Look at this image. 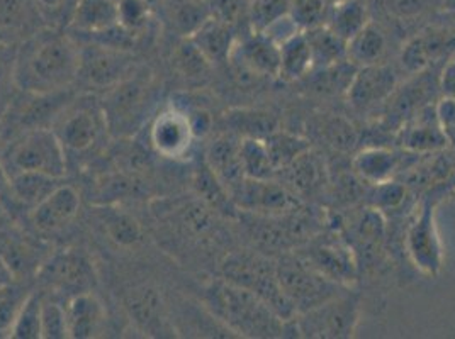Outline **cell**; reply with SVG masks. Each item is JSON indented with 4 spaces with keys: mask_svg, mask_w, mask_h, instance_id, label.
Wrapping results in <instances>:
<instances>
[{
    "mask_svg": "<svg viewBox=\"0 0 455 339\" xmlns=\"http://www.w3.org/2000/svg\"><path fill=\"white\" fill-rule=\"evenodd\" d=\"M80 70V48L74 39L39 33L16 50L18 89L33 95H57L68 89Z\"/></svg>",
    "mask_w": 455,
    "mask_h": 339,
    "instance_id": "obj_1",
    "label": "cell"
},
{
    "mask_svg": "<svg viewBox=\"0 0 455 339\" xmlns=\"http://www.w3.org/2000/svg\"><path fill=\"white\" fill-rule=\"evenodd\" d=\"M203 304L209 316L235 338H285V319L264 299L240 285L216 279L204 287Z\"/></svg>",
    "mask_w": 455,
    "mask_h": 339,
    "instance_id": "obj_2",
    "label": "cell"
},
{
    "mask_svg": "<svg viewBox=\"0 0 455 339\" xmlns=\"http://www.w3.org/2000/svg\"><path fill=\"white\" fill-rule=\"evenodd\" d=\"M361 322V294L345 288L339 296L322 302L285 320V338L350 339Z\"/></svg>",
    "mask_w": 455,
    "mask_h": 339,
    "instance_id": "obj_3",
    "label": "cell"
},
{
    "mask_svg": "<svg viewBox=\"0 0 455 339\" xmlns=\"http://www.w3.org/2000/svg\"><path fill=\"white\" fill-rule=\"evenodd\" d=\"M153 94L152 78L145 75L132 74L111 87L100 104L108 131L117 138L138 131L145 119H148Z\"/></svg>",
    "mask_w": 455,
    "mask_h": 339,
    "instance_id": "obj_4",
    "label": "cell"
},
{
    "mask_svg": "<svg viewBox=\"0 0 455 339\" xmlns=\"http://www.w3.org/2000/svg\"><path fill=\"white\" fill-rule=\"evenodd\" d=\"M277 280L294 316L339 296L345 288L324 277L299 253L284 255L277 264Z\"/></svg>",
    "mask_w": 455,
    "mask_h": 339,
    "instance_id": "obj_5",
    "label": "cell"
},
{
    "mask_svg": "<svg viewBox=\"0 0 455 339\" xmlns=\"http://www.w3.org/2000/svg\"><path fill=\"white\" fill-rule=\"evenodd\" d=\"M9 177L20 171H39L57 178L67 173V151L57 132L46 128H35L24 132L0 160Z\"/></svg>",
    "mask_w": 455,
    "mask_h": 339,
    "instance_id": "obj_6",
    "label": "cell"
},
{
    "mask_svg": "<svg viewBox=\"0 0 455 339\" xmlns=\"http://www.w3.org/2000/svg\"><path fill=\"white\" fill-rule=\"evenodd\" d=\"M221 279L257 294L283 319L294 318V311L279 287L277 266L266 256L250 253L229 255L221 264Z\"/></svg>",
    "mask_w": 455,
    "mask_h": 339,
    "instance_id": "obj_7",
    "label": "cell"
},
{
    "mask_svg": "<svg viewBox=\"0 0 455 339\" xmlns=\"http://www.w3.org/2000/svg\"><path fill=\"white\" fill-rule=\"evenodd\" d=\"M436 206L438 195L432 190L423 197L417 216L408 225L404 245L411 264L425 277L435 279L443 266V245L436 226Z\"/></svg>",
    "mask_w": 455,
    "mask_h": 339,
    "instance_id": "obj_8",
    "label": "cell"
},
{
    "mask_svg": "<svg viewBox=\"0 0 455 339\" xmlns=\"http://www.w3.org/2000/svg\"><path fill=\"white\" fill-rule=\"evenodd\" d=\"M299 255L318 272H322L324 277L341 287L352 288L359 279V258L341 234L340 229L322 233L320 236L313 238Z\"/></svg>",
    "mask_w": 455,
    "mask_h": 339,
    "instance_id": "obj_9",
    "label": "cell"
},
{
    "mask_svg": "<svg viewBox=\"0 0 455 339\" xmlns=\"http://www.w3.org/2000/svg\"><path fill=\"white\" fill-rule=\"evenodd\" d=\"M39 280L58 292H92L95 282L94 264L87 255L76 249H63L52 255L38 270Z\"/></svg>",
    "mask_w": 455,
    "mask_h": 339,
    "instance_id": "obj_10",
    "label": "cell"
},
{
    "mask_svg": "<svg viewBox=\"0 0 455 339\" xmlns=\"http://www.w3.org/2000/svg\"><path fill=\"white\" fill-rule=\"evenodd\" d=\"M132 61L124 53V48L109 44H92L80 50V70L78 76H84L87 83L111 89L121 80L132 75Z\"/></svg>",
    "mask_w": 455,
    "mask_h": 339,
    "instance_id": "obj_11",
    "label": "cell"
},
{
    "mask_svg": "<svg viewBox=\"0 0 455 339\" xmlns=\"http://www.w3.org/2000/svg\"><path fill=\"white\" fill-rule=\"evenodd\" d=\"M235 206L250 214L281 216L285 210L294 208L298 202L285 189L272 182L270 178L259 180L243 177L233 189L229 190Z\"/></svg>",
    "mask_w": 455,
    "mask_h": 339,
    "instance_id": "obj_12",
    "label": "cell"
},
{
    "mask_svg": "<svg viewBox=\"0 0 455 339\" xmlns=\"http://www.w3.org/2000/svg\"><path fill=\"white\" fill-rule=\"evenodd\" d=\"M229 59L250 75L279 76L281 70L279 43L259 31H250L248 36L238 39Z\"/></svg>",
    "mask_w": 455,
    "mask_h": 339,
    "instance_id": "obj_13",
    "label": "cell"
},
{
    "mask_svg": "<svg viewBox=\"0 0 455 339\" xmlns=\"http://www.w3.org/2000/svg\"><path fill=\"white\" fill-rule=\"evenodd\" d=\"M194 139L189 117L184 109L172 106L153 119L150 141L158 154L167 158L186 156Z\"/></svg>",
    "mask_w": 455,
    "mask_h": 339,
    "instance_id": "obj_14",
    "label": "cell"
},
{
    "mask_svg": "<svg viewBox=\"0 0 455 339\" xmlns=\"http://www.w3.org/2000/svg\"><path fill=\"white\" fill-rule=\"evenodd\" d=\"M398 87V75L387 65L362 67L348 83V100L357 109H371L391 99Z\"/></svg>",
    "mask_w": 455,
    "mask_h": 339,
    "instance_id": "obj_15",
    "label": "cell"
},
{
    "mask_svg": "<svg viewBox=\"0 0 455 339\" xmlns=\"http://www.w3.org/2000/svg\"><path fill=\"white\" fill-rule=\"evenodd\" d=\"M102 130H108L102 109L80 106L60 119L55 132L65 151L85 153L97 143Z\"/></svg>",
    "mask_w": 455,
    "mask_h": 339,
    "instance_id": "obj_16",
    "label": "cell"
},
{
    "mask_svg": "<svg viewBox=\"0 0 455 339\" xmlns=\"http://www.w3.org/2000/svg\"><path fill=\"white\" fill-rule=\"evenodd\" d=\"M399 143L406 153L432 154L447 146V139L438 124L435 106L419 107L399 130Z\"/></svg>",
    "mask_w": 455,
    "mask_h": 339,
    "instance_id": "obj_17",
    "label": "cell"
},
{
    "mask_svg": "<svg viewBox=\"0 0 455 339\" xmlns=\"http://www.w3.org/2000/svg\"><path fill=\"white\" fill-rule=\"evenodd\" d=\"M80 209V195L72 185H60L31 210V221L39 231L53 233L68 226Z\"/></svg>",
    "mask_w": 455,
    "mask_h": 339,
    "instance_id": "obj_18",
    "label": "cell"
},
{
    "mask_svg": "<svg viewBox=\"0 0 455 339\" xmlns=\"http://www.w3.org/2000/svg\"><path fill=\"white\" fill-rule=\"evenodd\" d=\"M455 39L443 29H428L410 39L401 53L403 68L410 74L423 72L430 63L445 55L447 48H454Z\"/></svg>",
    "mask_w": 455,
    "mask_h": 339,
    "instance_id": "obj_19",
    "label": "cell"
},
{
    "mask_svg": "<svg viewBox=\"0 0 455 339\" xmlns=\"http://www.w3.org/2000/svg\"><path fill=\"white\" fill-rule=\"evenodd\" d=\"M242 138L229 132L218 136L206 151V163L218 178L227 185L228 190L233 189L245 175L242 167Z\"/></svg>",
    "mask_w": 455,
    "mask_h": 339,
    "instance_id": "obj_20",
    "label": "cell"
},
{
    "mask_svg": "<svg viewBox=\"0 0 455 339\" xmlns=\"http://www.w3.org/2000/svg\"><path fill=\"white\" fill-rule=\"evenodd\" d=\"M0 256L12 272L14 279L38 273L41 264H44L38 248L11 225L0 229Z\"/></svg>",
    "mask_w": 455,
    "mask_h": 339,
    "instance_id": "obj_21",
    "label": "cell"
},
{
    "mask_svg": "<svg viewBox=\"0 0 455 339\" xmlns=\"http://www.w3.org/2000/svg\"><path fill=\"white\" fill-rule=\"evenodd\" d=\"M340 231L357 256L361 251L365 258L378 256L386 236V221L379 209H363L357 217L350 221V226L347 229L340 227Z\"/></svg>",
    "mask_w": 455,
    "mask_h": 339,
    "instance_id": "obj_22",
    "label": "cell"
},
{
    "mask_svg": "<svg viewBox=\"0 0 455 339\" xmlns=\"http://www.w3.org/2000/svg\"><path fill=\"white\" fill-rule=\"evenodd\" d=\"M67 309L68 338L91 339L97 336L106 320V312L100 301L92 292L72 296Z\"/></svg>",
    "mask_w": 455,
    "mask_h": 339,
    "instance_id": "obj_23",
    "label": "cell"
},
{
    "mask_svg": "<svg viewBox=\"0 0 455 339\" xmlns=\"http://www.w3.org/2000/svg\"><path fill=\"white\" fill-rule=\"evenodd\" d=\"M121 0H76L72 26L89 35H100L121 26Z\"/></svg>",
    "mask_w": 455,
    "mask_h": 339,
    "instance_id": "obj_24",
    "label": "cell"
},
{
    "mask_svg": "<svg viewBox=\"0 0 455 339\" xmlns=\"http://www.w3.org/2000/svg\"><path fill=\"white\" fill-rule=\"evenodd\" d=\"M403 165L401 153L382 146H371L362 150L352 162L357 177L372 185L395 180Z\"/></svg>",
    "mask_w": 455,
    "mask_h": 339,
    "instance_id": "obj_25",
    "label": "cell"
},
{
    "mask_svg": "<svg viewBox=\"0 0 455 339\" xmlns=\"http://www.w3.org/2000/svg\"><path fill=\"white\" fill-rule=\"evenodd\" d=\"M164 20L180 38H192L209 20L206 0H160Z\"/></svg>",
    "mask_w": 455,
    "mask_h": 339,
    "instance_id": "obj_26",
    "label": "cell"
},
{
    "mask_svg": "<svg viewBox=\"0 0 455 339\" xmlns=\"http://www.w3.org/2000/svg\"><path fill=\"white\" fill-rule=\"evenodd\" d=\"M189 39L206 57L209 63L228 61L236 41H238L236 28H231L228 24L211 20V18Z\"/></svg>",
    "mask_w": 455,
    "mask_h": 339,
    "instance_id": "obj_27",
    "label": "cell"
},
{
    "mask_svg": "<svg viewBox=\"0 0 455 339\" xmlns=\"http://www.w3.org/2000/svg\"><path fill=\"white\" fill-rule=\"evenodd\" d=\"M369 22V0H337L330 7L326 26L343 41H348L361 33Z\"/></svg>",
    "mask_w": 455,
    "mask_h": 339,
    "instance_id": "obj_28",
    "label": "cell"
},
{
    "mask_svg": "<svg viewBox=\"0 0 455 339\" xmlns=\"http://www.w3.org/2000/svg\"><path fill=\"white\" fill-rule=\"evenodd\" d=\"M61 178L39 173V171H20L11 175L9 192L20 206L33 209L43 202L53 190L60 187Z\"/></svg>",
    "mask_w": 455,
    "mask_h": 339,
    "instance_id": "obj_29",
    "label": "cell"
},
{
    "mask_svg": "<svg viewBox=\"0 0 455 339\" xmlns=\"http://www.w3.org/2000/svg\"><path fill=\"white\" fill-rule=\"evenodd\" d=\"M313 55V68L328 70L347 59V41L335 35L326 24L304 31Z\"/></svg>",
    "mask_w": 455,
    "mask_h": 339,
    "instance_id": "obj_30",
    "label": "cell"
},
{
    "mask_svg": "<svg viewBox=\"0 0 455 339\" xmlns=\"http://www.w3.org/2000/svg\"><path fill=\"white\" fill-rule=\"evenodd\" d=\"M126 309L143 331H156L164 326V304L152 287H138L126 296Z\"/></svg>",
    "mask_w": 455,
    "mask_h": 339,
    "instance_id": "obj_31",
    "label": "cell"
},
{
    "mask_svg": "<svg viewBox=\"0 0 455 339\" xmlns=\"http://www.w3.org/2000/svg\"><path fill=\"white\" fill-rule=\"evenodd\" d=\"M281 70L284 80H298L313 70V55L304 31H296L279 43Z\"/></svg>",
    "mask_w": 455,
    "mask_h": 339,
    "instance_id": "obj_32",
    "label": "cell"
},
{
    "mask_svg": "<svg viewBox=\"0 0 455 339\" xmlns=\"http://www.w3.org/2000/svg\"><path fill=\"white\" fill-rule=\"evenodd\" d=\"M386 53V36L379 26L369 22L361 33L347 41V61L355 67H369L379 63Z\"/></svg>",
    "mask_w": 455,
    "mask_h": 339,
    "instance_id": "obj_33",
    "label": "cell"
},
{
    "mask_svg": "<svg viewBox=\"0 0 455 339\" xmlns=\"http://www.w3.org/2000/svg\"><path fill=\"white\" fill-rule=\"evenodd\" d=\"M194 187L212 210L228 216V217H233L236 214L238 208L235 206L229 190L218 178V175L209 169L206 160L194 173Z\"/></svg>",
    "mask_w": 455,
    "mask_h": 339,
    "instance_id": "obj_34",
    "label": "cell"
},
{
    "mask_svg": "<svg viewBox=\"0 0 455 339\" xmlns=\"http://www.w3.org/2000/svg\"><path fill=\"white\" fill-rule=\"evenodd\" d=\"M242 167L248 178L267 180L277 171L267 150L266 141L259 138H242Z\"/></svg>",
    "mask_w": 455,
    "mask_h": 339,
    "instance_id": "obj_35",
    "label": "cell"
},
{
    "mask_svg": "<svg viewBox=\"0 0 455 339\" xmlns=\"http://www.w3.org/2000/svg\"><path fill=\"white\" fill-rule=\"evenodd\" d=\"M227 122L231 132L240 138L266 139L277 128L274 115L260 111H233L227 114Z\"/></svg>",
    "mask_w": 455,
    "mask_h": 339,
    "instance_id": "obj_36",
    "label": "cell"
},
{
    "mask_svg": "<svg viewBox=\"0 0 455 339\" xmlns=\"http://www.w3.org/2000/svg\"><path fill=\"white\" fill-rule=\"evenodd\" d=\"M292 0H250L248 26L250 31L264 33L275 22L289 18Z\"/></svg>",
    "mask_w": 455,
    "mask_h": 339,
    "instance_id": "obj_37",
    "label": "cell"
},
{
    "mask_svg": "<svg viewBox=\"0 0 455 339\" xmlns=\"http://www.w3.org/2000/svg\"><path fill=\"white\" fill-rule=\"evenodd\" d=\"M264 141L275 170L289 167L294 160H298L301 154L309 150V145L306 139L287 132L274 131L268 134Z\"/></svg>",
    "mask_w": 455,
    "mask_h": 339,
    "instance_id": "obj_38",
    "label": "cell"
},
{
    "mask_svg": "<svg viewBox=\"0 0 455 339\" xmlns=\"http://www.w3.org/2000/svg\"><path fill=\"white\" fill-rule=\"evenodd\" d=\"M41 304L43 301L38 294H28L12 326L11 338L41 339Z\"/></svg>",
    "mask_w": 455,
    "mask_h": 339,
    "instance_id": "obj_39",
    "label": "cell"
},
{
    "mask_svg": "<svg viewBox=\"0 0 455 339\" xmlns=\"http://www.w3.org/2000/svg\"><path fill=\"white\" fill-rule=\"evenodd\" d=\"M331 2L330 0H292L289 18L301 31L326 24Z\"/></svg>",
    "mask_w": 455,
    "mask_h": 339,
    "instance_id": "obj_40",
    "label": "cell"
},
{
    "mask_svg": "<svg viewBox=\"0 0 455 339\" xmlns=\"http://www.w3.org/2000/svg\"><path fill=\"white\" fill-rule=\"evenodd\" d=\"M106 231L114 243L121 246H133L141 240V227L138 221L126 212L111 210L106 216Z\"/></svg>",
    "mask_w": 455,
    "mask_h": 339,
    "instance_id": "obj_41",
    "label": "cell"
},
{
    "mask_svg": "<svg viewBox=\"0 0 455 339\" xmlns=\"http://www.w3.org/2000/svg\"><path fill=\"white\" fill-rule=\"evenodd\" d=\"M14 89H18L16 83V50L12 46L0 43V114L5 113Z\"/></svg>",
    "mask_w": 455,
    "mask_h": 339,
    "instance_id": "obj_42",
    "label": "cell"
},
{
    "mask_svg": "<svg viewBox=\"0 0 455 339\" xmlns=\"http://www.w3.org/2000/svg\"><path fill=\"white\" fill-rule=\"evenodd\" d=\"M68 338L67 309L57 302L41 304V339Z\"/></svg>",
    "mask_w": 455,
    "mask_h": 339,
    "instance_id": "obj_43",
    "label": "cell"
},
{
    "mask_svg": "<svg viewBox=\"0 0 455 339\" xmlns=\"http://www.w3.org/2000/svg\"><path fill=\"white\" fill-rule=\"evenodd\" d=\"M206 4L211 20H220L231 28L248 22L250 0H206Z\"/></svg>",
    "mask_w": 455,
    "mask_h": 339,
    "instance_id": "obj_44",
    "label": "cell"
},
{
    "mask_svg": "<svg viewBox=\"0 0 455 339\" xmlns=\"http://www.w3.org/2000/svg\"><path fill=\"white\" fill-rule=\"evenodd\" d=\"M28 296H20L11 285L0 288V338H11L12 326L18 319L20 307Z\"/></svg>",
    "mask_w": 455,
    "mask_h": 339,
    "instance_id": "obj_45",
    "label": "cell"
},
{
    "mask_svg": "<svg viewBox=\"0 0 455 339\" xmlns=\"http://www.w3.org/2000/svg\"><path fill=\"white\" fill-rule=\"evenodd\" d=\"M175 65L186 76H201L206 74L211 63L197 50V46L188 38L184 39V43L177 48Z\"/></svg>",
    "mask_w": 455,
    "mask_h": 339,
    "instance_id": "obj_46",
    "label": "cell"
},
{
    "mask_svg": "<svg viewBox=\"0 0 455 339\" xmlns=\"http://www.w3.org/2000/svg\"><path fill=\"white\" fill-rule=\"evenodd\" d=\"M406 197V187L395 180L376 185L372 192V206L379 210L398 209Z\"/></svg>",
    "mask_w": 455,
    "mask_h": 339,
    "instance_id": "obj_47",
    "label": "cell"
},
{
    "mask_svg": "<svg viewBox=\"0 0 455 339\" xmlns=\"http://www.w3.org/2000/svg\"><path fill=\"white\" fill-rule=\"evenodd\" d=\"M438 124L447 139V145H451L455 150V99L443 97L435 106Z\"/></svg>",
    "mask_w": 455,
    "mask_h": 339,
    "instance_id": "obj_48",
    "label": "cell"
},
{
    "mask_svg": "<svg viewBox=\"0 0 455 339\" xmlns=\"http://www.w3.org/2000/svg\"><path fill=\"white\" fill-rule=\"evenodd\" d=\"M28 7L24 0H0V26L16 28L26 18Z\"/></svg>",
    "mask_w": 455,
    "mask_h": 339,
    "instance_id": "obj_49",
    "label": "cell"
},
{
    "mask_svg": "<svg viewBox=\"0 0 455 339\" xmlns=\"http://www.w3.org/2000/svg\"><path fill=\"white\" fill-rule=\"evenodd\" d=\"M121 26L133 29L147 18V5L143 0H121Z\"/></svg>",
    "mask_w": 455,
    "mask_h": 339,
    "instance_id": "obj_50",
    "label": "cell"
},
{
    "mask_svg": "<svg viewBox=\"0 0 455 339\" xmlns=\"http://www.w3.org/2000/svg\"><path fill=\"white\" fill-rule=\"evenodd\" d=\"M186 114L189 117L190 128H192V132H194V138H204L211 131L212 117H211V114L206 109L197 107V109L186 111Z\"/></svg>",
    "mask_w": 455,
    "mask_h": 339,
    "instance_id": "obj_51",
    "label": "cell"
},
{
    "mask_svg": "<svg viewBox=\"0 0 455 339\" xmlns=\"http://www.w3.org/2000/svg\"><path fill=\"white\" fill-rule=\"evenodd\" d=\"M438 85H440V91L443 97L455 99V57L451 58L445 63L442 75L438 78Z\"/></svg>",
    "mask_w": 455,
    "mask_h": 339,
    "instance_id": "obj_52",
    "label": "cell"
},
{
    "mask_svg": "<svg viewBox=\"0 0 455 339\" xmlns=\"http://www.w3.org/2000/svg\"><path fill=\"white\" fill-rule=\"evenodd\" d=\"M12 280H14L12 272L9 270V266L5 264V262H4V260H2V256H0V288H4V287H7V285H11Z\"/></svg>",
    "mask_w": 455,
    "mask_h": 339,
    "instance_id": "obj_53",
    "label": "cell"
},
{
    "mask_svg": "<svg viewBox=\"0 0 455 339\" xmlns=\"http://www.w3.org/2000/svg\"><path fill=\"white\" fill-rule=\"evenodd\" d=\"M9 184H11V177L7 173V170L4 167V163L0 162V197L9 192Z\"/></svg>",
    "mask_w": 455,
    "mask_h": 339,
    "instance_id": "obj_54",
    "label": "cell"
},
{
    "mask_svg": "<svg viewBox=\"0 0 455 339\" xmlns=\"http://www.w3.org/2000/svg\"><path fill=\"white\" fill-rule=\"evenodd\" d=\"M38 5H41L43 9L46 11H60L61 5L67 2V0H35Z\"/></svg>",
    "mask_w": 455,
    "mask_h": 339,
    "instance_id": "obj_55",
    "label": "cell"
},
{
    "mask_svg": "<svg viewBox=\"0 0 455 339\" xmlns=\"http://www.w3.org/2000/svg\"><path fill=\"white\" fill-rule=\"evenodd\" d=\"M7 225H11V223H9V216H7L5 209L0 206V229H2V227L7 226Z\"/></svg>",
    "mask_w": 455,
    "mask_h": 339,
    "instance_id": "obj_56",
    "label": "cell"
},
{
    "mask_svg": "<svg viewBox=\"0 0 455 339\" xmlns=\"http://www.w3.org/2000/svg\"><path fill=\"white\" fill-rule=\"evenodd\" d=\"M445 9L447 11H452V12H455V0H445Z\"/></svg>",
    "mask_w": 455,
    "mask_h": 339,
    "instance_id": "obj_57",
    "label": "cell"
},
{
    "mask_svg": "<svg viewBox=\"0 0 455 339\" xmlns=\"http://www.w3.org/2000/svg\"><path fill=\"white\" fill-rule=\"evenodd\" d=\"M330 2H331V4H333V2H337V0H330Z\"/></svg>",
    "mask_w": 455,
    "mask_h": 339,
    "instance_id": "obj_58",
    "label": "cell"
}]
</instances>
